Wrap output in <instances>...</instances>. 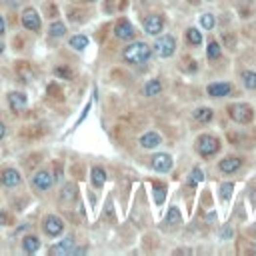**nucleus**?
I'll return each mask as SVG.
<instances>
[{"mask_svg": "<svg viewBox=\"0 0 256 256\" xmlns=\"http://www.w3.org/2000/svg\"><path fill=\"white\" fill-rule=\"evenodd\" d=\"M152 54V48L146 44V42H134V44L126 46L124 52H122V58L128 62V64H142L150 58Z\"/></svg>", "mask_w": 256, "mask_h": 256, "instance_id": "obj_1", "label": "nucleus"}, {"mask_svg": "<svg viewBox=\"0 0 256 256\" xmlns=\"http://www.w3.org/2000/svg\"><path fill=\"white\" fill-rule=\"evenodd\" d=\"M196 150H198L200 156L210 158V156H214L220 150V140L214 138V136H210V134H202L196 140Z\"/></svg>", "mask_w": 256, "mask_h": 256, "instance_id": "obj_2", "label": "nucleus"}, {"mask_svg": "<svg viewBox=\"0 0 256 256\" xmlns=\"http://www.w3.org/2000/svg\"><path fill=\"white\" fill-rule=\"evenodd\" d=\"M228 114L232 120H236L240 124H248L254 118V110L250 104H232V106H228Z\"/></svg>", "mask_w": 256, "mask_h": 256, "instance_id": "obj_3", "label": "nucleus"}, {"mask_svg": "<svg viewBox=\"0 0 256 256\" xmlns=\"http://www.w3.org/2000/svg\"><path fill=\"white\" fill-rule=\"evenodd\" d=\"M154 52L160 56V58H170L174 54V50H176V40H174V36H170V34H166V36H160L156 42H154Z\"/></svg>", "mask_w": 256, "mask_h": 256, "instance_id": "obj_4", "label": "nucleus"}, {"mask_svg": "<svg viewBox=\"0 0 256 256\" xmlns=\"http://www.w3.org/2000/svg\"><path fill=\"white\" fill-rule=\"evenodd\" d=\"M44 232L48 234V236H60V234L64 232V220L56 214H50L44 218Z\"/></svg>", "mask_w": 256, "mask_h": 256, "instance_id": "obj_5", "label": "nucleus"}, {"mask_svg": "<svg viewBox=\"0 0 256 256\" xmlns=\"http://www.w3.org/2000/svg\"><path fill=\"white\" fill-rule=\"evenodd\" d=\"M40 14L34 10V8H26L22 12V26L26 30H32V32H38L40 30Z\"/></svg>", "mask_w": 256, "mask_h": 256, "instance_id": "obj_6", "label": "nucleus"}, {"mask_svg": "<svg viewBox=\"0 0 256 256\" xmlns=\"http://www.w3.org/2000/svg\"><path fill=\"white\" fill-rule=\"evenodd\" d=\"M20 182H22V176H20V172L16 168H6L0 172V184H2L4 188H12V186H18Z\"/></svg>", "mask_w": 256, "mask_h": 256, "instance_id": "obj_7", "label": "nucleus"}, {"mask_svg": "<svg viewBox=\"0 0 256 256\" xmlns=\"http://www.w3.org/2000/svg\"><path fill=\"white\" fill-rule=\"evenodd\" d=\"M114 32H116V36H118L120 40H132V38L136 36L134 26H132L130 22H128L126 18L118 20V22H116V28H114Z\"/></svg>", "mask_w": 256, "mask_h": 256, "instance_id": "obj_8", "label": "nucleus"}, {"mask_svg": "<svg viewBox=\"0 0 256 256\" xmlns=\"http://www.w3.org/2000/svg\"><path fill=\"white\" fill-rule=\"evenodd\" d=\"M174 162H172V156L170 154H154L152 156V168L158 170V172H168V170H172Z\"/></svg>", "mask_w": 256, "mask_h": 256, "instance_id": "obj_9", "label": "nucleus"}, {"mask_svg": "<svg viewBox=\"0 0 256 256\" xmlns=\"http://www.w3.org/2000/svg\"><path fill=\"white\" fill-rule=\"evenodd\" d=\"M162 28H164L162 16H148V18L144 20V32H146V34L156 36V34L162 32Z\"/></svg>", "mask_w": 256, "mask_h": 256, "instance_id": "obj_10", "label": "nucleus"}, {"mask_svg": "<svg viewBox=\"0 0 256 256\" xmlns=\"http://www.w3.org/2000/svg\"><path fill=\"white\" fill-rule=\"evenodd\" d=\"M232 90V86L228 82H214V84H208L206 92L212 96V98H222V96H228Z\"/></svg>", "mask_w": 256, "mask_h": 256, "instance_id": "obj_11", "label": "nucleus"}, {"mask_svg": "<svg viewBox=\"0 0 256 256\" xmlns=\"http://www.w3.org/2000/svg\"><path fill=\"white\" fill-rule=\"evenodd\" d=\"M32 184L36 190H48L52 186V176L50 172H46V170H40V172H36L32 176Z\"/></svg>", "mask_w": 256, "mask_h": 256, "instance_id": "obj_12", "label": "nucleus"}, {"mask_svg": "<svg viewBox=\"0 0 256 256\" xmlns=\"http://www.w3.org/2000/svg\"><path fill=\"white\" fill-rule=\"evenodd\" d=\"M240 164H242V160L240 158H236V156H226V158H222L220 160V170L224 174H232V172H236V170L240 168Z\"/></svg>", "mask_w": 256, "mask_h": 256, "instance_id": "obj_13", "label": "nucleus"}, {"mask_svg": "<svg viewBox=\"0 0 256 256\" xmlns=\"http://www.w3.org/2000/svg\"><path fill=\"white\" fill-rule=\"evenodd\" d=\"M162 144V138H160V134L158 132H146V134H142L140 136V146L142 148H156V146H160Z\"/></svg>", "mask_w": 256, "mask_h": 256, "instance_id": "obj_14", "label": "nucleus"}, {"mask_svg": "<svg viewBox=\"0 0 256 256\" xmlns=\"http://www.w3.org/2000/svg\"><path fill=\"white\" fill-rule=\"evenodd\" d=\"M8 102H10V108L14 112H20V110H24V106H26V96L22 92H10L8 94Z\"/></svg>", "mask_w": 256, "mask_h": 256, "instance_id": "obj_15", "label": "nucleus"}, {"mask_svg": "<svg viewBox=\"0 0 256 256\" xmlns=\"http://www.w3.org/2000/svg\"><path fill=\"white\" fill-rule=\"evenodd\" d=\"M52 252H54V254H58V256L72 254V252H74V240H72V236L64 238V240H60L56 246H52Z\"/></svg>", "mask_w": 256, "mask_h": 256, "instance_id": "obj_16", "label": "nucleus"}, {"mask_svg": "<svg viewBox=\"0 0 256 256\" xmlns=\"http://www.w3.org/2000/svg\"><path fill=\"white\" fill-rule=\"evenodd\" d=\"M90 176H92V184H94L96 188H100V186H104V182H106V170H104L102 166H94L92 172H90Z\"/></svg>", "mask_w": 256, "mask_h": 256, "instance_id": "obj_17", "label": "nucleus"}, {"mask_svg": "<svg viewBox=\"0 0 256 256\" xmlns=\"http://www.w3.org/2000/svg\"><path fill=\"white\" fill-rule=\"evenodd\" d=\"M68 44H70V48H74V50H84V48H88L90 40H88L86 36H82V34H76V36L70 38Z\"/></svg>", "mask_w": 256, "mask_h": 256, "instance_id": "obj_18", "label": "nucleus"}, {"mask_svg": "<svg viewBox=\"0 0 256 256\" xmlns=\"http://www.w3.org/2000/svg\"><path fill=\"white\" fill-rule=\"evenodd\" d=\"M38 248H40V240H38L36 236H24V238H22V250H24V252L34 254Z\"/></svg>", "mask_w": 256, "mask_h": 256, "instance_id": "obj_19", "label": "nucleus"}, {"mask_svg": "<svg viewBox=\"0 0 256 256\" xmlns=\"http://www.w3.org/2000/svg\"><path fill=\"white\" fill-rule=\"evenodd\" d=\"M206 54H208V58H210V60H218V58H220V54H222V46H220V42L212 40L210 44H208Z\"/></svg>", "mask_w": 256, "mask_h": 256, "instance_id": "obj_20", "label": "nucleus"}, {"mask_svg": "<svg viewBox=\"0 0 256 256\" xmlns=\"http://www.w3.org/2000/svg\"><path fill=\"white\" fill-rule=\"evenodd\" d=\"M48 34H50L52 38H60V36L66 34V26H64V22H60V20H56V22H52V24H50Z\"/></svg>", "mask_w": 256, "mask_h": 256, "instance_id": "obj_21", "label": "nucleus"}, {"mask_svg": "<svg viewBox=\"0 0 256 256\" xmlns=\"http://www.w3.org/2000/svg\"><path fill=\"white\" fill-rule=\"evenodd\" d=\"M180 220H182V216H180V210H178V208H170L168 214H166V218H164V222L170 224V226L180 224Z\"/></svg>", "mask_w": 256, "mask_h": 256, "instance_id": "obj_22", "label": "nucleus"}, {"mask_svg": "<svg viewBox=\"0 0 256 256\" xmlns=\"http://www.w3.org/2000/svg\"><path fill=\"white\" fill-rule=\"evenodd\" d=\"M186 38H188V42H190L192 46H198L200 42H202V32L198 28H188L186 30Z\"/></svg>", "mask_w": 256, "mask_h": 256, "instance_id": "obj_23", "label": "nucleus"}, {"mask_svg": "<svg viewBox=\"0 0 256 256\" xmlns=\"http://www.w3.org/2000/svg\"><path fill=\"white\" fill-rule=\"evenodd\" d=\"M242 82L248 90H256V72L252 70H244L242 72Z\"/></svg>", "mask_w": 256, "mask_h": 256, "instance_id": "obj_24", "label": "nucleus"}, {"mask_svg": "<svg viewBox=\"0 0 256 256\" xmlns=\"http://www.w3.org/2000/svg\"><path fill=\"white\" fill-rule=\"evenodd\" d=\"M160 90H162V84L158 80H150L144 86V94L146 96H156V94H160Z\"/></svg>", "mask_w": 256, "mask_h": 256, "instance_id": "obj_25", "label": "nucleus"}, {"mask_svg": "<svg viewBox=\"0 0 256 256\" xmlns=\"http://www.w3.org/2000/svg\"><path fill=\"white\" fill-rule=\"evenodd\" d=\"M202 180H204V172H202V170H200V168H192L190 178H188V186L194 188V186H198Z\"/></svg>", "mask_w": 256, "mask_h": 256, "instance_id": "obj_26", "label": "nucleus"}, {"mask_svg": "<svg viewBox=\"0 0 256 256\" xmlns=\"http://www.w3.org/2000/svg\"><path fill=\"white\" fill-rule=\"evenodd\" d=\"M212 116H214V112H212V108H198L196 112H194V118L198 120V122H210L212 120Z\"/></svg>", "mask_w": 256, "mask_h": 256, "instance_id": "obj_27", "label": "nucleus"}, {"mask_svg": "<svg viewBox=\"0 0 256 256\" xmlns=\"http://www.w3.org/2000/svg\"><path fill=\"white\" fill-rule=\"evenodd\" d=\"M214 22H216V20H214V16H212L210 12H206V14H202V16H200V26H202L204 30L214 28Z\"/></svg>", "mask_w": 256, "mask_h": 256, "instance_id": "obj_28", "label": "nucleus"}, {"mask_svg": "<svg viewBox=\"0 0 256 256\" xmlns=\"http://www.w3.org/2000/svg\"><path fill=\"white\" fill-rule=\"evenodd\" d=\"M232 190H234V186H232V182H224V184L220 186V196H222L224 200H228V198L232 196Z\"/></svg>", "mask_w": 256, "mask_h": 256, "instance_id": "obj_29", "label": "nucleus"}, {"mask_svg": "<svg viewBox=\"0 0 256 256\" xmlns=\"http://www.w3.org/2000/svg\"><path fill=\"white\" fill-rule=\"evenodd\" d=\"M154 194H156V202L162 204V200H164V188L158 186V184H154Z\"/></svg>", "mask_w": 256, "mask_h": 256, "instance_id": "obj_30", "label": "nucleus"}, {"mask_svg": "<svg viewBox=\"0 0 256 256\" xmlns=\"http://www.w3.org/2000/svg\"><path fill=\"white\" fill-rule=\"evenodd\" d=\"M232 234H234L232 226H224L222 232H220V236H222V240H228V238H232Z\"/></svg>", "mask_w": 256, "mask_h": 256, "instance_id": "obj_31", "label": "nucleus"}, {"mask_svg": "<svg viewBox=\"0 0 256 256\" xmlns=\"http://www.w3.org/2000/svg\"><path fill=\"white\" fill-rule=\"evenodd\" d=\"M54 74H56V76H62V78H70V76H72V72H70V70L62 68V66H60V68H56V70H54Z\"/></svg>", "mask_w": 256, "mask_h": 256, "instance_id": "obj_32", "label": "nucleus"}, {"mask_svg": "<svg viewBox=\"0 0 256 256\" xmlns=\"http://www.w3.org/2000/svg\"><path fill=\"white\" fill-rule=\"evenodd\" d=\"M6 224H8V214L0 210V226H6Z\"/></svg>", "mask_w": 256, "mask_h": 256, "instance_id": "obj_33", "label": "nucleus"}, {"mask_svg": "<svg viewBox=\"0 0 256 256\" xmlns=\"http://www.w3.org/2000/svg\"><path fill=\"white\" fill-rule=\"evenodd\" d=\"M22 2H24V0H6V4H8V6H12V8L20 6V4H22Z\"/></svg>", "mask_w": 256, "mask_h": 256, "instance_id": "obj_34", "label": "nucleus"}, {"mask_svg": "<svg viewBox=\"0 0 256 256\" xmlns=\"http://www.w3.org/2000/svg\"><path fill=\"white\" fill-rule=\"evenodd\" d=\"M4 32H6V26H4V18L0 16V36H2Z\"/></svg>", "mask_w": 256, "mask_h": 256, "instance_id": "obj_35", "label": "nucleus"}, {"mask_svg": "<svg viewBox=\"0 0 256 256\" xmlns=\"http://www.w3.org/2000/svg\"><path fill=\"white\" fill-rule=\"evenodd\" d=\"M4 134H6V126L0 122V138H4Z\"/></svg>", "mask_w": 256, "mask_h": 256, "instance_id": "obj_36", "label": "nucleus"}, {"mask_svg": "<svg viewBox=\"0 0 256 256\" xmlns=\"http://www.w3.org/2000/svg\"><path fill=\"white\" fill-rule=\"evenodd\" d=\"M188 2H190V4H198V2H200V0H188Z\"/></svg>", "mask_w": 256, "mask_h": 256, "instance_id": "obj_37", "label": "nucleus"}, {"mask_svg": "<svg viewBox=\"0 0 256 256\" xmlns=\"http://www.w3.org/2000/svg\"><path fill=\"white\" fill-rule=\"evenodd\" d=\"M2 50H4V44H2V42H0V54H2Z\"/></svg>", "mask_w": 256, "mask_h": 256, "instance_id": "obj_38", "label": "nucleus"}, {"mask_svg": "<svg viewBox=\"0 0 256 256\" xmlns=\"http://www.w3.org/2000/svg\"><path fill=\"white\" fill-rule=\"evenodd\" d=\"M242 2H248V4H250V2H252V0H242Z\"/></svg>", "mask_w": 256, "mask_h": 256, "instance_id": "obj_39", "label": "nucleus"}, {"mask_svg": "<svg viewBox=\"0 0 256 256\" xmlns=\"http://www.w3.org/2000/svg\"><path fill=\"white\" fill-rule=\"evenodd\" d=\"M86 2H94V0H86Z\"/></svg>", "mask_w": 256, "mask_h": 256, "instance_id": "obj_40", "label": "nucleus"}]
</instances>
